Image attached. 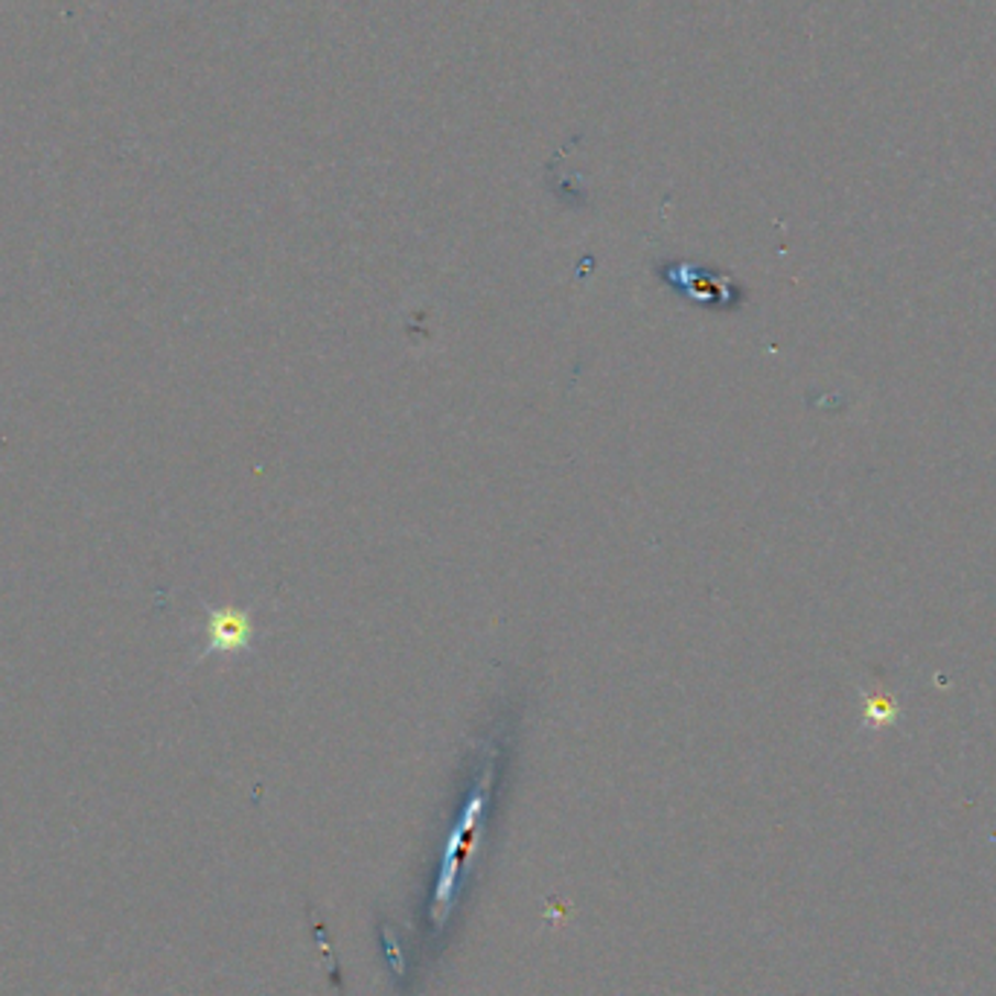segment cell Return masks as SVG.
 <instances>
[{
	"label": "cell",
	"mask_w": 996,
	"mask_h": 996,
	"mask_svg": "<svg viewBox=\"0 0 996 996\" xmlns=\"http://www.w3.org/2000/svg\"><path fill=\"white\" fill-rule=\"evenodd\" d=\"M254 627L245 612L236 609H222L210 618V648L213 650H240L248 648Z\"/></svg>",
	"instance_id": "1"
}]
</instances>
